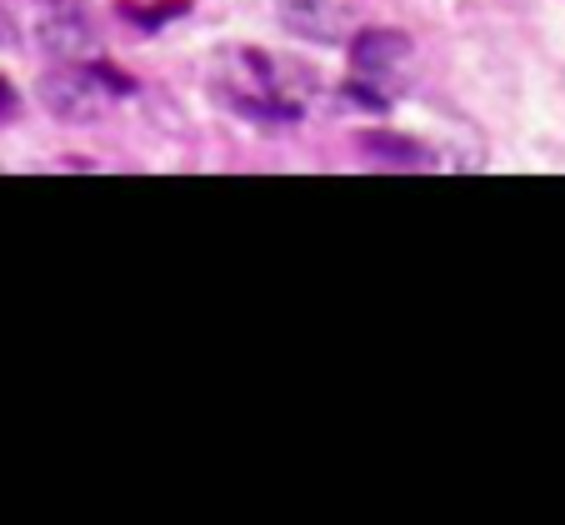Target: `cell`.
Masks as SVG:
<instances>
[{"mask_svg": "<svg viewBox=\"0 0 565 525\" xmlns=\"http://www.w3.org/2000/svg\"><path fill=\"white\" fill-rule=\"evenodd\" d=\"M130 81L116 71H100V65H81L65 61L55 71L41 75V106L61 120H100L116 90H126Z\"/></svg>", "mask_w": 565, "mask_h": 525, "instance_id": "6da1fadb", "label": "cell"}, {"mask_svg": "<svg viewBox=\"0 0 565 525\" xmlns=\"http://www.w3.org/2000/svg\"><path fill=\"white\" fill-rule=\"evenodd\" d=\"M35 41H41V51L55 55V61H86V55L96 51V25L81 15V6H65V11L41 15Z\"/></svg>", "mask_w": 565, "mask_h": 525, "instance_id": "7a4b0ae2", "label": "cell"}, {"mask_svg": "<svg viewBox=\"0 0 565 525\" xmlns=\"http://www.w3.org/2000/svg\"><path fill=\"white\" fill-rule=\"evenodd\" d=\"M280 21H286V31H296L300 41H320V45H335L345 35V15L335 11L331 0H286V6H280Z\"/></svg>", "mask_w": 565, "mask_h": 525, "instance_id": "3957f363", "label": "cell"}, {"mask_svg": "<svg viewBox=\"0 0 565 525\" xmlns=\"http://www.w3.org/2000/svg\"><path fill=\"white\" fill-rule=\"evenodd\" d=\"M411 61V35L406 31H361L351 41V65L361 75H385L395 65Z\"/></svg>", "mask_w": 565, "mask_h": 525, "instance_id": "277c9868", "label": "cell"}, {"mask_svg": "<svg viewBox=\"0 0 565 525\" xmlns=\"http://www.w3.org/2000/svg\"><path fill=\"white\" fill-rule=\"evenodd\" d=\"M361 150H371V156H381V161H395V165H420V161H426V150H420L416 140H406V136H381V130L361 136Z\"/></svg>", "mask_w": 565, "mask_h": 525, "instance_id": "5b68a950", "label": "cell"}, {"mask_svg": "<svg viewBox=\"0 0 565 525\" xmlns=\"http://www.w3.org/2000/svg\"><path fill=\"white\" fill-rule=\"evenodd\" d=\"M11 100H15V96H11V86H6V81H0V116H6V110H11Z\"/></svg>", "mask_w": 565, "mask_h": 525, "instance_id": "8992f818", "label": "cell"}, {"mask_svg": "<svg viewBox=\"0 0 565 525\" xmlns=\"http://www.w3.org/2000/svg\"><path fill=\"white\" fill-rule=\"evenodd\" d=\"M45 11H65V6H81V0H41Z\"/></svg>", "mask_w": 565, "mask_h": 525, "instance_id": "52a82bcc", "label": "cell"}]
</instances>
